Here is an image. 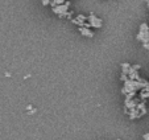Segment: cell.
<instances>
[{"mask_svg":"<svg viewBox=\"0 0 149 140\" xmlns=\"http://www.w3.org/2000/svg\"><path fill=\"white\" fill-rule=\"evenodd\" d=\"M69 8H70V1H65L63 4H58V6L53 7V12L56 15H58L61 19H65L66 17V13L69 12Z\"/></svg>","mask_w":149,"mask_h":140,"instance_id":"6da1fadb","label":"cell"},{"mask_svg":"<svg viewBox=\"0 0 149 140\" xmlns=\"http://www.w3.org/2000/svg\"><path fill=\"white\" fill-rule=\"evenodd\" d=\"M148 37H149V25L146 22H143L140 25V29H139V33L136 36V38L144 44V42H148Z\"/></svg>","mask_w":149,"mask_h":140,"instance_id":"7a4b0ae2","label":"cell"},{"mask_svg":"<svg viewBox=\"0 0 149 140\" xmlns=\"http://www.w3.org/2000/svg\"><path fill=\"white\" fill-rule=\"evenodd\" d=\"M87 21L90 22V27H91V28H95V29L102 28V25H103V21H102V19L96 17L94 13H90V15H88Z\"/></svg>","mask_w":149,"mask_h":140,"instance_id":"3957f363","label":"cell"},{"mask_svg":"<svg viewBox=\"0 0 149 140\" xmlns=\"http://www.w3.org/2000/svg\"><path fill=\"white\" fill-rule=\"evenodd\" d=\"M87 17L88 16H84V15H78L77 17L71 19V22L75 24V25H78V27H84V24L87 21Z\"/></svg>","mask_w":149,"mask_h":140,"instance_id":"277c9868","label":"cell"},{"mask_svg":"<svg viewBox=\"0 0 149 140\" xmlns=\"http://www.w3.org/2000/svg\"><path fill=\"white\" fill-rule=\"evenodd\" d=\"M124 103H125V107L127 108H135L136 106H137V103H139V99H136L135 97H133V98H131V97H127L125 98V102H124Z\"/></svg>","mask_w":149,"mask_h":140,"instance_id":"5b68a950","label":"cell"},{"mask_svg":"<svg viewBox=\"0 0 149 140\" xmlns=\"http://www.w3.org/2000/svg\"><path fill=\"white\" fill-rule=\"evenodd\" d=\"M79 32H81L82 36L84 37H94V32L91 31L90 28H87V27H79Z\"/></svg>","mask_w":149,"mask_h":140,"instance_id":"8992f818","label":"cell"},{"mask_svg":"<svg viewBox=\"0 0 149 140\" xmlns=\"http://www.w3.org/2000/svg\"><path fill=\"white\" fill-rule=\"evenodd\" d=\"M131 67H132V66H131L130 64H127V62L121 64V73H123V74H127V76H128V73H130Z\"/></svg>","mask_w":149,"mask_h":140,"instance_id":"52a82bcc","label":"cell"},{"mask_svg":"<svg viewBox=\"0 0 149 140\" xmlns=\"http://www.w3.org/2000/svg\"><path fill=\"white\" fill-rule=\"evenodd\" d=\"M66 0H52V3H50V6H52V8L53 7H56V6H58V4H63Z\"/></svg>","mask_w":149,"mask_h":140,"instance_id":"ba28073f","label":"cell"},{"mask_svg":"<svg viewBox=\"0 0 149 140\" xmlns=\"http://www.w3.org/2000/svg\"><path fill=\"white\" fill-rule=\"evenodd\" d=\"M41 3H42V6H50V3H52V0H41Z\"/></svg>","mask_w":149,"mask_h":140,"instance_id":"9c48e42d","label":"cell"},{"mask_svg":"<svg viewBox=\"0 0 149 140\" xmlns=\"http://www.w3.org/2000/svg\"><path fill=\"white\" fill-rule=\"evenodd\" d=\"M143 46H144V49H146V50H149V42H144V44H143Z\"/></svg>","mask_w":149,"mask_h":140,"instance_id":"30bf717a","label":"cell"},{"mask_svg":"<svg viewBox=\"0 0 149 140\" xmlns=\"http://www.w3.org/2000/svg\"><path fill=\"white\" fill-rule=\"evenodd\" d=\"M132 67H133V69H135V70H140V65H139V64H136V65H132Z\"/></svg>","mask_w":149,"mask_h":140,"instance_id":"8fae6325","label":"cell"},{"mask_svg":"<svg viewBox=\"0 0 149 140\" xmlns=\"http://www.w3.org/2000/svg\"><path fill=\"white\" fill-rule=\"evenodd\" d=\"M143 139H144V140H149V134H145V135H144Z\"/></svg>","mask_w":149,"mask_h":140,"instance_id":"7c38bea8","label":"cell"},{"mask_svg":"<svg viewBox=\"0 0 149 140\" xmlns=\"http://www.w3.org/2000/svg\"><path fill=\"white\" fill-rule=\"evenodd\" d=\"M146 6H148V9H149V0H146Z\"/></svg>","mask_w":149,"mask_h":140,"instance_id":"4fadbf2b","label":"cell"},{"mask_svg":"<svg viewBox=\"0 0 149 140\" xmlns=\"http://www.w3.org/2000/svg\"><path fill=\"white\" fill-rule=\"evenodd\" d=\"M148 42H149V37H148Z\"/></svg>","mask_w":149,"mask_h":140,"instance_id":"5bb4252c","label":"cell"},{"mask_svg":"<svg viewBox=\"0 0 149 140\" xmlns=\"http://www.w3.org/2000/svg\"><path fill=\"white\" fill-rule=\"evenodd\" d=\"M116 140H120V139H116Z\"/></svg>","mask_w":149,"mask_h":140,"instance_id":"9a60e30c","label":"cell"}]
</instances>
